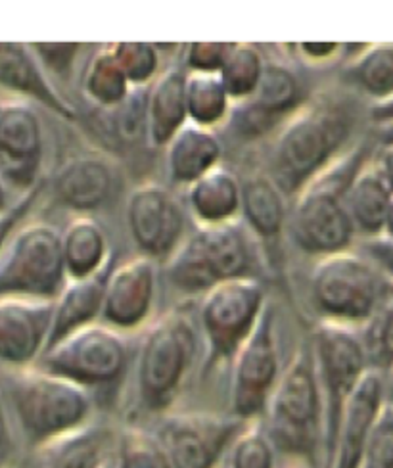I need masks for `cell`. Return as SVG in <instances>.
Returning a JSON list of instances; mask_svg holds the SVG:
<instances>
[{
    "label": "cell",
    "instance_id": "cell-1",
    "mask_svg": "<svg viewBox=\"0 0 393 468\" xmlns=\"http://www.w3.org/2000/svg\"><path fill=\"white\" fill-rule=\"evenodd\" d=\"M357 123V108L345 96H313L277 131L269 158V177L286 197L296 198L353 146Z\"/></svg>",
    "mask_w": 393,
    "mask_h": 468
},
{
    "label": "cell",
    "instance_id": "cell-2",
    "mask_svg": "<svg viewBox=\"0 0 393 468\" xmlns=\"http://www.w3.org/2000/svg\"><path fill=\"white\" fill-rule=\"evenodd\" d=\"M375 150L370 143L357 141L293 198L290 234L300 251L321 260L356 244L359 234L347 207V192Z\"/></svg>",
    "mask_w": 393,
    "mask_h": 468
},
{
    "label": "cell",
    "instance_id": "cell-3",
    "mask_svg": "<svg viewBox=\"0 0 393 468\" xmlns=\"http://www.w3.org/2000/svg\"><path fill=\"white\" fill-rule=\"evenodd\" d=\"M274 450L303 461L324 463V399L311 340L303 342L274 388L261 419Z\"/></svg>",
    "mask_w": 393,
    "mask_h": 468
},
{
    "label": "cell",
    "instance_id": "cell-4",
    "mask_svg": "<svg viewBox=\"0 0 393 468\" xmlns=\"http://www.w3.org/2000/svg\"><path fill=\"white\" fill-rule=\"evenodd\" d=\"M258 256L260 244L242 221L196 227L165 263V275L181 294L206 296L215 286L251 277Z\"/></svg>",
    "mask_w": 393,
    "mask_h": 468
},
{
    "label": "cell",
    "instance_id": "cell-5",
    "mask_svg": "<svg viewBox=\"0 0 393 468\" xmlns=\"http://www.w3.org/2000/svg\"><path fill=\"white\" fill-rule=\"evenodd\" d=\"M6 401L31 447L92 422L94 399L85 388L38 367L8 370Z\"/></svg>",
    "mask_w": 393,
    "mask_h": 468
},
{
    "label": "cell",
    "instance_id": "cell-6",
    "mask_svg": "<svg viewBox=\"0 0 393 468\" xmlns=\"http://www.w3.org/2000/svg\"><path fill=\"white\" fill-rule=\"evenodd\" d=\"M311 303L323 323L363 330L393 292V281L361 251L317 260L309 281Z\"/></svg>",
    "mask_w": 393,
    "mask_h": 468
},
{
    "label": "cell",
    "instance_id": "cell-7",
    "mask_svg": "<svg viewBox=\"0 0 393 468\" xmlns=\"http://www.w3.org/2000/svg\"><path fill=\"white\" fill-rule=\"evenodd\" d=\"M198 356V333L183 311L157 319L136 357V394L148 413H165L179 398Z\"/></svg>",
    "mask_w": 393,
    "mask_h": 468
},
{
    "label": "cell",
    "instance_id": "cell-8",
    "mask_svg": "<svg viewBox=\"0 0 393 468\" xmlns=\"http://www.w3.org/2000/svg\"><path fill=\"white\" fill-rule=\"evenodd\" d=\"M66 284L62 232L43 221L24 223L0 251V300L56 302Z\"/></svg>",
    "mask_w": 393,
    "mask_h": 468
},
{
    "label": "cell",
    "instance_id": "cell-9",
    "mask_svg": "<svg viewBox=\"0 0 393 468\" xmlns=\"http://www.w3.org/2000/svg\"><path fill=\"white\" fill-rule=\"evenodd\" d=\"M311 346L324 399V468L330 463L347 401L366 377L370 359L361 330L319 323Z\"/></svg>",
    "mask_w": 393,
    "mask_h": 468
},
{
    "label": "cell",
    "instance_id": "cell-10",
    "mask_svg": "<svg viewBox=\"0 0 393 468\" xmlns=\"http://www.w3.org/2000/svg\"><path fill=\"white\" fill-rule=\"evenodd\" d=\"M131 365L127 335L96 323L47 349L35 367L94 394L120 384Z\"/></svg>",
    "mask_w": 393,
    "mask_h": 468
},
{
    "label": "cell",
    "instance_id": "cell-11",
    "mask_svg": "<svg viewBox=\"0 0 393 468\" xmlns=\"http://www.w3.org/2000/svg\"><path fill=\"white\" fill-rule=\"evenodd\" d=\"M267 305L265 288L253 277L219 284L202 296L200 328L206 340V370L223 363L232 365L258 328Z\"/></svg>",
    "mask_w": 393,
    "mask_h": 468
},
{
    "label": "cell",
    "instance_id": "cell-12",
    "mask_svg": "<svg viewBox=\"0 0 393 468\" xmlns=\"http://www.w3.org/2000/svg\"><path fill=\"white\" fill-rule=\"evenodd\" d=\"M282 370L277 314L267 305L255 333L232 361L230 415L244 422L261 420Z\"/></svg>",
    "mask_w": 393,
    "mask_h": 468
},
{
    "label": "cell",
    "instance_id": "cell-13",
    "mask_svg": "<svg viewBox=\"0 0 393 468\" xmlns=\"http://www.w3.org/2000/svg\"><path fill=\"white\" fill-rule=\"evenodd\" d=\"M45 144V127L35 106L0 94V175L17 198L43 185Z\"/></svg>",
    "mask_w": 393,
    "mask_h": 468
},
{
    "label": "cell",
    "instance_id": "cell-14",
    "mask_svg": "<svg viewBox=\"0 0 393 468\" xmlns=\"http://www.w3.org/2000/svg\"><path fill=\"white\" fill-rule=\"evenodd\" d=\"M246 424L234 415L176 413L162 420L155 436L175 468H219Z\"/></svg>",
    "mask_w": 393,
    "mask_h": 468
},
{
    "label": "cell",
    "instance_id": "cell-15",
    "mask_svg": "<svg viewBox=\"0 0 393 468\" xmlns=\"http://www.w3.org/2000/svg\"><path fill=\"white\" fill-rule=\"evenodd\" d=\"M127 225L141 256L155 263H167L188 237L183 204L157 183H144L133 190L127 202Z\"/></svg>",
    "mask_w": 393,
    "mask_h": 468
},
{
    "label": "cell",
    "instance_id": "cell-16",
    "mask_svg": "<svg viewBox=\"0 0 393 468\" xmlns=\"http://www.w3.org/2000/svg\"><path fill=\"white\" fill-rule=\"evenodd\" d=\"M305 104L298 73L284 62H267L261 85L250 101L234 104L228 125L244 141L281 129Z\"/></svg>",
    "mask_w": 393,
    "mask_h": 468
},
{
    "label": "cell",
    "instance_id": "cell-17",
    "mask_svg": "<svg viewBox=\"0 0 393 468\" xmlns=\"http://www.w3.org/2000/svg\"><path fill=\"white\" fill-rule=\"evenodd\" d=\"M157 298L155 261L136 256L113 265L106 284V298L101 323L123 335L144 328L154 314Z\"/></svg>",
    "mask_w": 393,
    "mask_h": 468
},
{
    "label": "cell",
    "instance_id": "cell-18",
    "mask_svg": "<svg viewBox=\"0 0 393 468\" xmlns=\"http://www.w3.org/2000/svg\"><path fill=\"white\" fill-rule=\"evenodd\" d=\"M54 315V302L0 300V365L29 368L43 357Z\"/></svg>",
    "mask_w": 393,
    "mask_h": 468
},
{
    "label": "cell",
    "instance_id": "cell-19",
    "mask_svg": "<svg viewBox=\"0 0 393 468\" xmlns=\"http://www.w3.org/2000/svg\"><path fill=\"white\" fill-rule=\"evenodd\" d=\"M0 90L43 106L68 122L77 117L75 108L54 87L31 45L0 43Z\"/></svg>",
    "mask_w": 393,
    "mask_h": 468
},
{
    "label": "cell",
    "instance_id": "cell-20",
    "mask_svg": "<svg viewBox=\"0 0 393 468\" xmlns=\"http://www.w3.org/2000/svg\"><path fill=\"white\" fill-rule=\"evenodd\" d=\"M386 405L384 373L370 368L347 401L336 443L326 468H359L368 438Z\"/></svg>",
    "mask_w": 393,
    "mask_h": 468
},
{
    "label": "cell",
    "instance_id": "cell-21",
    "mask_svg": "<svg viewBox=\"0 0 393 468\" xmlns=\"http://www.w3.org/2000/svg\"><path fill=\"white\" fill-rule=\"evenodd\" d=\"M117 436L113 428L90 422L33 447L27 468H101L115 453Z\"/></svg>",
    "mask_w": 393,
    "mask_h": 468
},
{
    "label": "cell",
    "instance_id": "cell-22",
    "mask_svg": "<svg viewBox=\"0 0 393 468\" xmlns=\"http://www.w3.org/2000/svg\"><path fill=\"white\" fill-rule=\"evenodd\" d=\"M112 269L113 263L94 277L83 281H68L62 294L54 302L52 328L47 349L64 342L71 335L79 333V330L101 323L106 298V284Z\"/></svg>",
    "mask_w": 393,
    "mask_h": 468
},
{
    "label": "cell",
    "instance_id": "cell-23",
    "mask_svg": "<svg viewBox=\"0 0 393 468\" xmlns=\"http://www.w3.org/2000/svg\"><path fill=\"white\" fill-rule=\"evenodd\" d=\"M186 75L185 66H171L148 87L146 136L154 148H167L175 136L188 125Z\"/></svg>",
    "mask_w": 393,
    "mask_h": 468
},
{
    "label": "cell",
    "instance_id": "cell-24",
    "mask_svg": "<svg viewBox=\"0 0 393 468\" xmlns=\"http://www.w3.org/2000/svg\"><path fill=\"white\" fill-rule=\"evenodd\" d=\"M115 175L108 162L94 158V155H83L68 162L52 183L56 200L62 206L89 213L102 207L113 192Z\"/></svg>",
    "mask_w": 393,
    "mask_h": 468
},
{
    "label": "cell",
    "instance_id": "cell-25",
    "mask_svg": "<svg viewBox=\"0 0 393 468\" xmlns=\"http://www.w3.org/2000/svg\"><path fill=\"white\" fill-rule=\"evenodd\" d=\"M242 183L219 165L186 188V202L198 227H221L242 221Z\"/></svg>",
    "mask_w": 393,
    "mask_h": 468
},
{
    "label": "cell",
    "instance_id": "cell-26",
    "mask_svg": "<svg viewBox=\"0 0 393 468\" xmlns=\"http://www.w3.org/2000/svg\"><path fill=\"white\" fill-rule=\"evenodd\" d=\"M223 143L218 131L188 123L165 148V167L169 181L179 186H192L204 175L221 165Z\"/></svg>",
    "mask_w": 393,
    "mask_h": 468
},
{
    "label": "cell",
    "instance_id": "cell-27",
    "mask_svg": "<svg viewBox=\"0 0 393 468\" xmlns=\"http://www.w3.org/2000/svg\"><path fill=\"white\" fill-rule=\"evenodd\" d=\"M242 223L251 237L258 244H279L290 221L286 194L269 177V173L251 175L242 183Z\"/></svg>",
    "mask_w": 393,
    "mask_h": 468
},
{
    "label": "cell",
    "instance_id": "cell-28",
    "mask_svg": "<svg viewBox=\"0 0 393 468\" xmlns=\"http://www.w3.org/2000/svg\"><path fill=\"white\" fill-rule=\"evenodd\" d=\"M391 200L393 192L384 181L375 162V154H372V158L359 169L347 192V207L359 237L365 240L382 237Z\"/></svg>",
    "mask_w": 393,
    "mask_h": 468
},
{
    "label": "cell",
    "instance_id": "cell-29",
    "mask_svg": "<svg viewBox=\"0 0 393 468\" xmlns=\"http://www.w3.org/2000/svg\"><path fill=\"white\" fill-rule=\"evenodd\" d=\"M62 256L68 281H83L112 265L110 244L101 223L79 216L62 230Z\"/></svg>",
    "mask_w": 393,
    "mask_h": 468
},
{
    "label": "cell",
    "instance_id": "cell-30",
    "mask_svg": "<svg viewBox=\"0 0 393 468\" xmlns=\"http://www.w3.org/2000/svg\"><path fill=\"white\" fill-rule=\"evenodd\" d=\"M344 83L370 99V104L393 96V43H368L349 56L342 69Z\"/></svg>",
    "mask_w": 393,
    "mask_h": 468
},
{
    "label": "cell",
    "instance_id": "cell-31",
    "mask_svg": "<svg viewBox=\"0 0 393 468\" xmlns=\"http://www.w3.org/2000/svg\"><path fill=\"white\" fill-rule=\"evenodd\" d=\"M234 102L221 81L219 73H188L186 75V112L188 123L218 131L228 125Z\"/></svg>",
    "mask_w": 393,
    "mask_h": 468
},
{
    "label": "cell",
    "instance_id": "cell-32",
    "mask_svg": "<svg viewBox=\"0 0 393 468\" xmlns=\"http://www.w3.org/2000/svg\"><path fill=\"white\" fill-rule=\"evenodd\" d=\"M133 90L112 45L98 48L83 75V92L87 99L98 108L117 110L129 101Z\"/></svg>",
    "mask_w": 393,
    "mask_h": 468
},
{
    "label": "cell",
    "instance_id": "cell-33",
    "mask_svg": "<svg viewBox=\"0 0 393 468\" xmlns=\"http://www.w3.org/2000/svg\"><path fill=\"white\" fill-rule=\"evenodd\" d=\"M267 60L263 52L250 43H236L221 69V81L234 104L250 101L258 92Z\"/></svg>",
    "mask_w": 393,
    "mask_h": 468
},
{
    "label": "cell",
    "instance_id": "cell-34",
    "mask_svg": "<svg viewBox=\"0 0 393 468\" xmlns=\"http://www.w3.org/2000/svg\"><path fill=\"white\" fill-rule=\"evenodd\" d=\"M117 468H175L155 434L139 426H127L117 436Z\"/></svg>",
    "mask_w": 393,
    "mask_h": 468
},
{
    "label": "cell",
    "instance_id": "cell-35",
    "mask_svg": "<svg viewBox=\"0 0 393 468\" xmlns=\"http://www.w3.org/2000/svg\"><path fill=\"white\" fill-rule=\"evenodd\" d=\"M112 50L133 89H148L160 75V48L152 43H112Z\"/></svg>",
    "mask_w": 393,
    "mask_h": 468
},
{
    "label": "cell",
    "instance_id": "cell-36",
    "mask_svg": "<svg viewBox=\"0 0 393 468\" xmlns=\"http://www.w3.org/2000/svg\"><path fill=\"white\" fill-rule=\"evenodd\" d=\"M274 445L261 420L248 422L230 445L227 468H274Z\"/></svg>",
    "mask_w": 393,
    "mask_h": 468
},
{
    "label": "cell",
    "instance_id": "cell-37",
    "mask_svg": "<svg viewBox=\"0 0 393 468\" xmlns=\"http://www.w3.org/2000/svg\"><path fill=\"white\" fill-rule=\"evenodd\" d=\"M370 367L386 373L393 363V292L378 314L361 330Z\"/></svg>",
    "mask_w": 393,
    "mask_h": 468
},
{
    "label": "cell",
    "instance_id": "cell-38",
    "mask_svg": "<svg viewBox=\"0 0 393 468\" xmlns=\"http://www.w3.org/2000/svg\"><path fill=\"white\" fill-rule=\"evenodd\" d=\"M359 468H393V407L384 405Z\"/></svg>",
    "mask_w": 393,
    "mask_h": 468
},
{
    "label": "cell",
    "instance_id": "cell-39",
    "mask_svg": "<svg viewBox=\"0 0 393 468\" xmlns=\"http://www.w3.org/2000/svg\"><path fill=\"white\" fill-rule=\"evenodd\" d=\"M236 43H190L185 50L188 73H221Z\"/></svg>",
    "mask_w": 393,
    "mask_h": 468
},
{
    "label": "cell",
    "instance_id": "cell-40",
    "mask_svg": "<svg viewBox=\"0 0 393 468\" xmlns=\"http://www.w3.org/2000/svg\"><path fill=\"white\" fill-rule=\"evenodd\" d=\"M41 194H43V185H38L35 190L16 198V202L12 204L10 209L0 213V251L5 250L12 234L27 221L29 213L37 206L38 198H41Z\"/></svg>",
    "mask_w": 393,
    "mask_h": 468
},
{
    "label": "cell",
    "instance_id": "cell-41",
    "mask_svg": "<svg viewBox=\"0 0 393 468\" xmlns=\"http://www.w3.org/2000/svg\"><path fill=\"white\" fill-rule=\"evenodd\" d=\"M33 52L45 66L47 71H54L58 75H66L71 68L75 58L81 50L77 43H35L31 45Z\"/></svg>",
    "mask_w": 393,
    "mask_h": 468
},
{
    "label": "cell",
    "instance_id": "cell-42",
    "mask_svg": "<svg viewBox=\"0 0 393 468\" xmlns=\"http://www.w3.org/2000/svg\"><path fill=\"white\" fill-rule=\"evenodd\" d=\"M361 253L377 267H380L393 281V239H388V237L366 239L363 240Z\"/></svg>",
    "mask_w": 393,
    "mask_h": 468
},
{
    "label": "cell",
    "instance_id": "cell-43",
    "mask_svg": "<svg viewBox=\"0 0 393 468\" xmlns=\"http://www.w3.org/2000/svg\"><path fill=\"white\" fill-rule=\"evenodd\" d=\"M14 453H16V441H14L8 403L5 399V394L0 392V468H14L12 466Z\"/></svg>",
    "mask_w": 393,
    "mask_h": 468
},
{
    "label": "cell",
    "instance_id": "cell-44",
    "mask_svg": "<svg viewBox=\"0 0 393 468\" xmlns=\"http://www.w3.org/2000/svg\"><path fill=\"white\" fill-rule=\"evenodd\" d=\"M344 50L340 43H300L298 52L307 64H326Z\"/></svg>",
    "mask_w": 393,
    "mask_h": 468
},
{
    "label": "cell",
    "instance_id": "cell-45",
    "mask_svg": "<svg viewBox=\"0 0 393 468\" xmlns=\"http://www.w3.org/2000/svg\"><path fill=\"white\" fill-rule=\"evenodd\" d=\"M375 162L382 173L384 181L393 192V144H378L375 152Z\"/></svg>",
    "mask_w": 393,
    "mask_h": 468
},
{
    "label": "cell",
    "instance_id": "cell-46",
    "mask_svg": "<svg viewBox=\"0 0 393 468\" xmlns=\"http://www.w3.org/2000/svg\"><path fill=\"white\" fill-rule=\"evenodd\" d=\"M368 120L375 123V127L393 122V96H389V99H386L382 102L370 104V108H368Z\"/></svg>",
    "mask_w": 393,
    "mask_h": 468
},
{
    "label": "cell",
    "instance_id": "cell-47",
    "mask_svg": "<svg viewBox=\"0 0 393 468\" xmlns=\"http://www.w3.org/2000/svg\"><path fill=\"white\" fill-rule=\"evenodd\" d=\"M377 139L378 144H393V122L377 125Z\"/></svg>",
    "mask_w": 393,
    "mask_h": 468
},
{
    "label": "cell",
    "instance_id": "cell-48",
    "mask_svg": "<svg viewBox=\"0 0 393 468\" xmlns=\"http://www.w3.org/2000/svg\"><path fill=\"white\" fill-rule=\"evenodd\" d=\"M16 200H12V192L8 190V186L3 181V175H0V213H5L6 209L12 207Z\"/></svg>",
    "mask_w": 393,
    "mask_h": 468
},
{
    "label": "cell",
    "instance_id": "cell-49",
    "mask_svg": "<svg viewBox=\"0 0 393 468\" xmlns=\"http://www.w3.org/2000/svg\"><path fill=\"white\" fill-rule=\"evenodd\" d=\"M384 392H386V403L393 407V363L384 373Z\"/></svg>",
    "mask_w": 393,
    "mask_h": 468
},
{
    "label": "cell",
    "instance_id": "cell-50",
    "mask_svg": "<svg viewBox=\"0 0 393 468\" xmlns=\"http://www.w3.org/2000/svg\"><path fill=\"white\" fill-rule=\"evenodd\" d=\"M382 237L393 239V200H391V206H389V211H388V218H386V227H384V234H382Z\"/></svg>",
    "mask_w": 393,
    "mask_h": 468
},
{
    "label": "cell",
    "instance_id": "cell-51",
    "mask_svg": "<svg viewBox=\"0 0 393 468\" xmlns=\"http://www.w3.org/2000/svg\"><path fill=\"white\" fill-rule=\"evenodd\" d=\"M101 468H117V461H115V453L101 466Z\"/></svg>",
    "mask_w": 393,
    "mask_h": 468
},
{
    "label": "cell",
    "instance_id": "cell-52",
    "mask_svg": "<svg viewBox=\"0 0 393 468\" xmlns=\"http://www.w3.org/2000/svg\"><path fill=\"white\" fill-rule=\"evenodd\" d=\"M286 468H309L307 464H292V466H286Z\"/></svg>",
    "mask_w": 393,
    "mask_h": 468
},
{
    "label": "cell",
    "instance_id": "cell-53",
    "mask_svg": "<svg viewBox=\"0 0 393 468\" xmlns=\"http://www.w3.org/2000/svg\"><path fill=\"white\" fill-rule=\"evenodd\" d=\"M219 468H221V466H219Z\"/></svg>",
    "mask_w": 393,
    "mask_h": 468
},
{
    "label": "cell",
    "instance_id": "cell-54",
    "mask_svg": "<svg viewBox=\"0 0 393 468\" xmlns=\"http://www.w3.org/2000/svg\"><path fill=\"white\" fill-rule=\"evenodd\" d=\"M14 468H16V466H14Z\"/></svg>",
    "mask_w": 393,
    "mask_h": 468
}]
</instances>
